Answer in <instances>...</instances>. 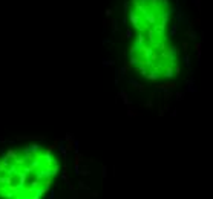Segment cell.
<instances>
[{"label": "cell", "mask_w": 213, "mask_h": 199, "mask_svg": "<svg viewBox=\"0 0 213 199\" xmlns=\"http://www.w3.org/2000/svg\"><path fill=\"white\" fill-rule=\"evenodd\" d=\"M170 0H129L127 17L135 35H167Z\"/></svg>", "instance_id": "obj_3"}, {"label": "cell", "mask_w": 213, "mask_h": 199, "mask_svg": "<svg viewBox=\"0 0 213 199\" xmlns=\"http://www.w3.org/2000/svg\"><path fill=\"white\" fill-rule=\"evenodd\" d=\"M130 64L141 77L163 81L176 72L178 52L167 35H135L129 49Z\"/></svg>", "instance_id": "obj_2"}, {"label": "cell", "mask_w": 213, "mask_h": 199, "mask_svg": "<svg viewBox=\"0 0 213 199\" xmlns=\"http://www.w3.org/2000/svg\"><path fill=\"white\" fill-rule=\"evenodd\" d=\"M58 156L46 145H22L0 155V199H45L58 175Z\"/></svg>", "instance_id": "obj_1"}]
</instances>
